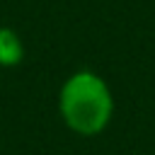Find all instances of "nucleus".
<instances>
[{"label":"nucleus","mask_w":155,"mask_h":155,"mask_svg":"<svg viewBox=\"0 0 155 155\" xmlns=\"http://www.w3.org/2000/svg\"><path fill=\"white\" fill-rule=\"evenodd\" d=\"M58 111L73 133L97 136L114 116V94L104 78L92 70H78L61 85Z\"/></svg>","instance_id":"nucleus-1"},{"label":"nucleus","mask_w":155,"mask_h":155,"mask_svg":"<svg viewBox=\"0 0 155 155\" xmlns=\"http://www.w3.org/2000/svg\"><path fill=\"white\" fill-rule=\"evenodd\" d=\"M24 58V44L19 34L10 27H0V65L2 68H15Z\"/></svg>","instance_id":"nucleus-2"}]
</instances>
